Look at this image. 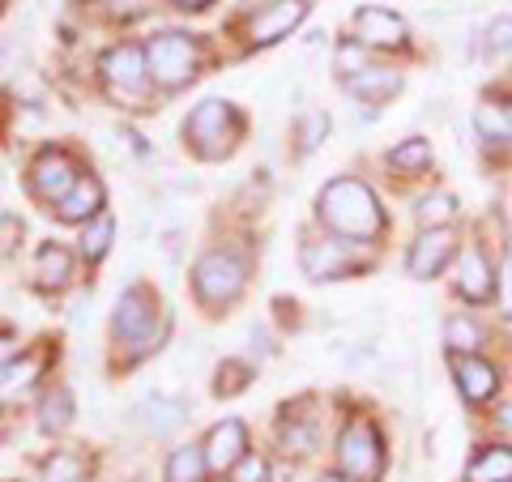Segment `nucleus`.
Instances as JSON below:
<instances>
[{"instance_id":"20e7f679","label":"nucleus","mask_w":512,"mask_h":482,"mask_svg":"<svg viewBox=\"0 0 512 482\" xmlns=\"http://www.w3.org/2000/svg\"><path fill=\"white\" fill-rule=\"evenodd\" d=\"M239 111L227 103V99H205L192 107V116L184 124V137L197 146L201 158H222L231 146H235V137H239Z\"/></svg>"},{"instance_id":"6e6552de","label":"nucleus","mask_w":512,"mask_h":482,"mask_svg":"<svg viewBox=\"0 0 512 482\" xmlns=\"http://www.w3.org/2000/svg\"><path fill=\"white\" fill-rule=\"evenodd\" d=\"M244 278H248V265L239 261L235 252H205L197 269H192V286H197V295L205 303H231L239 291H244Z\"/></svg>"},{"instance_id":"f8f14e48","label":"nucleus","mask_w":512,"mask_h":482,"mask_svg":"<svg viewBox=\"0 0 512 482\" xmlns=\"http://www.w3.org/2000/svg\"><path fill=\"white\" fill-rule=\"evenodd\" d=\"M303 18H308V5H303V0H274V5H265L248 22V39H252V47H269V43L291 35Z\"/></svg>"},{"instance_id":"39448f33","label":"nucleus","mask_w":512,"mask_h":482,"mask_svg":"<svg viewBox=\"0 0 512 482\" xmlns=\"http://www.w3.org/2000/svg\"><path fill=\"white\" fill-rule=\"evenodd\" d=\"M299 269L312 282H342L355 278L363 269L359 261V244L355 239H338V235H320V239H303L299 248Z\"/></svg>"},{"instance_id":"c756f323","label":"nucleus","mask_w":512,"mask_h":482,"mask_svg":"<svg viewBox=\"0 0 512 482\" xmlns=\"http://www.w3.org/2000/svg\"><path fill=\"white\" fill-rule=\"evenodd\" d=\"M282 444H286V453H312L316 448V427L308 419H299V414H291V419L282 423Z\"/></svg>"},{"instance_id":"f704fd0d","label":"nucleus","mask_w":512,"mask_h":482,"mask_svg":"<svg viewBox=\"0 0 512 482\" xmlns=\"http://www.w3.org/2000/svg\"><path fill=\"white\" fill-rule=\"evenodd\" d=\"M248 376H252V372H248L244 363H222V367H218V384H214V389L231 397V393H239V389H244V384H248Z\"/></svg>"},{"instance_id":"473e14b6","label":"nucleus","mask_w":512,"mask_h":482,"mask_svg":"<svg viewBox=\"0 0 512 482\" xmlns=\"http://www.w3.org/2000/svg\"><path fill=\"white\" fill-rule=\"evenodd\" d=\"M39 367H43V363H39L35 355H30V359H22V363L5 367V372H0V384H5V389H26V384L39 376Z\"/></svg>"},{"instance_id":"6ab92c4d","label":"nucleus","mask_w":512,"mask_h":482,"mask_svg":"<svg viewBox=\"0 0 512 482\" xmlns=\"http://www.w3.org/2000/svg\"><path fill=\"white\" fill-rule=\"evenodd\" d=\"M470 124L483 146L491 150H512V107L495 103V99H483L474 111H470Z\"/></svg>"},{"instance_id":"4c0bfd02","label":"nucleus","mask_w":512,"mask_h":482,"mask_svg":"<svg viewBox=\"0 0 512 482\" xmlns=\"http://www.w3.org/2000/svg\"><path fill=\"white\" fill-rule=\"evenodd\" d=\"M495 427H500V431H512V401H504V406L495 401Z\"/></svg>"},{"instance_id":"4be33fe9","label":"nucleus","mask_w":512,"mask_h":482,"mask_svg":"<svg viewBox=\"0 0 512 482\" xmlns=\"http://www.w3.org/2000/svg\"><path fill=\"white\" fill-rule=\"evenodd\" d=\"M431 158H436V150H431L427 137H406L389 150V167L402 171V175H423L431 167Z\"/></svg>"},{"instance_id":"ea45409f","label":"nucleus","mask_w":512,"mask_h":482,"mask_svg":"<svg viewBox=\"0 0 512 482\" xmlns=\"http://www.w3.org/2000/svg\"><path fill=\"white\" fill-rule=\"evenodd\" d=\"M175 5H180V9H205L210 0H175Z\"/></svg>"},{"instance_id":"1a4fd4ad","label":"nucleus","mask_w":512,"mask_h":482,"mask_svg":"<svg viewBox=\"0 0 512 482\" xmlns=\"http://www.w3.org/2000/svg\"><path fill=\"white\" fill-rule=\"evenodd\" d=\"M146 64H150V77L158 86L175 90V86L192 82V73H197V43H192L188 35H175V30H167V35L150 39Z\"/></svg>"},{"instance_id":"2f4dec72","label":"nucleus","mask_w":512,"mask_h":482,"mask_svg":"<svg viewBox=\"0 0 512 482\" xmlns=\"http://www.w3.org/2000/svg\"><path fill=\"white\" fill-rule=\"evenodd\" d=\"M367 52H372V47H363L359 39H342L338 43V52H333V69L342 73V82L346 77H355L359 69H367Z\"/></svg>"},{"instance_id":"c9c22d12","label":"nucleus","mask_w":512,"mask_h":482,"mask_svg":"<svg viewBox=\"0 0 512 482\" xmlns=\"http://www.w3.org/2000/svg\"><path fill=\"white\" fill-rule=\"evenodd\" d=\"M231 482H269V461L256 457V453H248V457L231 470Z\"/></svg>"},{"instance_id":"a878e982","label":"nucleus","mask_w":512,"mask_h":482,"mask_svg":"<svg viewBox=\"0 0 512 482\" xmlns=\"http://www.w3.org/2000/svg\"><path fill=\"white\" fill-rule=\"evenodd\" d=\"M478 52H483L487 60L512 52V9L508 13H495V18L483 30H478Z\"/></svg>"},{"instance_id":"393cba45","label":"nucleus","mask_w":512,"mask_h":482,"mask_svg":"<svg viewBox=\"0 0 512 482\" xmlns=\"http://www.w3.org/2000/svg\"><path fill=\"white\" fill-rule=\"evenodd\" d=\"M69 278H73V256H69V248L47 244L39 252V282L52 286V291H60V286H69Z\"/></svg>"},{"instance_id":"412c9836","label":"nucleus","mask_w":512,"mask_h":482,"mask_svg":"<svg viewBox=\"0 0 512 482\" xmlns=\"http://www.w3.org/2000/svg\"><path fill=\"white\" fill-rule=\"evenodd\" d=\"M457 218H461V201H457L453 188H431L414 201V222H419V231L457 227Z\"/></svg>"},{"instance_id":"72a5a7b5","label":"nucleus","mask_w":512,"mask_h":482,"mask_svg":"<svg viewBox=\"0 0 512 482\" xmlns=\"http://www.w3.org/2000/svg\"><path fill=\"white\" fill-rule=\"evenodd\" d=\"M495 312L500 320H512V256L500 261V286H495Z\"/></svg>"},{"instance_id":"ddd939ff","label":"nucleus","mask_w":512,"mask_h":482,"mask_svg":"<svg viewBox=\"0 0 512 482\" xmlns=\"http://www.w3.org/2000/svg\"><path fill=\"white\" fill-rule=\"evenodd\" d=\"M342 86H346L350 99H359L367 107H380V103H393L397 94H402L406 77L397 69H389V64H367V69H359L355 77H346Z\"/></svg>"},{"instance_id":"e433bc0d","label":"nucleus","mask_w":512,"mask_h":482,"mask_svg":"<svg viewBox=\"0 0 512 482\" xmlns=\"http://www.w3.org/2000/svg\"><path fill=\"white\" fill-rule=\"evenodd\" d=\"M99 5H107L111 13H120V18H133V13H141L150 0H99Z\"/></svg>"},{"instance_id":"a211bd4d","label":"nucleus","mask_w":512,"mask_h":482,"mask_svg":"<svg viewBox=\"0 0 512 482\" xmlns=\"http://www.w3.org/2000/svg\"><path fill=\"white\" fill-rule=\"evenodd\" d=\"M103 201H107L103 184L94 180V175H82V180H77V184L56 201V218H60V222H90V218L103 214Z\"/></svg>"},{"instance_id":"7c9ffc66","label":"nucleus","mask_w":512,"mask_h":482,"mask_svg":"<svg viewBox=\"0 0 512 482\" xmlns=\"http://www.w3.org/2000/svg\"><path fill=\"white\" fill-rule=\"evenodd\" d=\"M43 482H86V461L73 453H56L43 465Z\"/></svg>"},{"instance_id":"a19ab883","label":"nucleus","mask_w":512,"mask_h":482,"mask_svg":"<svg viewBox=\"0 0 512 482\" xmlns=\"http://www.w3.org/2000/svg\"><path fill=\"white\" fill-rule=\"evenodd\" d=\"M316 482H350V478H346V474H338V470H333V474H320Z\"/></svg>"},{"instance_id":"4468645a","label":"nucleus","mask_w":512,"mask_h":482,"mask_svg":"<svg viewBox=\"0 0 512 482\" xmlns=\"http://www.w3.org/2000/svg\"><path fill=\"white\" fill-rule=\"evenodd\" d=\"M77 180H82V175H77V163L64 150H43L35 158V167H30V184H35V192L43 201H60Z\"/></svg>"},{"instance_id":"0eeeda50","label":"nucleus","mask_w":512,"mask_h":482,"mask_svg":"<svg viewBox=\"0 0 512 482\" xmlns=\"http://www.w3.org/2000/svg\"><path fill=\"white\" fill-rule=\"evenodd\" d=\"M461 244H466V239H461L457 227L419 231V235L410 239V248H406V273H410V278H419V282L440 278L444 269H453Z\"/></svg>"},{"instance_id":"f3484780","label":"nucleus","mask_w":512,"mask_h":482,"mask_svg":"<svg viewBox=\"0 0 512 482\" xmlns=\"http://www.w3.org/2000/svg\"><path fill=\"white\" fill-rule=\"evenodd\" d=\"M103 77H107V86L111 90H141L146 86V77H150V64H146V52L133 43H120V47H111V52L103 56Z\"/></svg>"},{"instance_id":"dca6fc26","label":"nucleus","mask_w":512,"mask_h":482,"mask_svg":"<svg viewBox=\"0 0 512 482\" xmlns=\"http://www.w3.org/2000/svg\"><path fill=\"white\" fill-rule=\"evenodd\" d=\"M461 482H512V440H483L470 453Z\"/></svg>"},{"instance_id":"aec40b11","label":"nucleus","mask_w":512,"mask_h":482,"mask_svg":"<svg viewBox=\"0 0 512 482\" xmlns=\"http://www.w3.org/2000/svg\"><path fill=\"white\" fill-rule=\"evenodd\" d=\"M487 325L474 312H453L444 320V350L448 355H483L487 346Z\"/></svg>"},{"instance_id":"bb28decb","label":"nucleus","mask_w":512,"mask_h":482,"mask_svg":"<svg viewBox=\"0 0 512 482\" xmlns=\"http://www.w3.org/2000/svg\"><path fill=\"white\" fill-rule=\"evenodd\" d=\"M69 423H73V397H69V389H52L39 406V427L43 431H64Z\"/></svg>"},{"instance_id":"f257e3e1","label":"nucleus","mask_w":512,"mask_h":482,"mask_svg":"<svg viewBox=\"0 0 512 482\" xmlns=\"http://www.w3.org/2000/svg\"><path fill=\"white\" fill-rule=\"evenodd\" d=\"M316 222L329 235L355 239V244H376L384 227H389L376 188L359 180V175H333V180L316 192Z\"/></svg>"},{"instance_id":"58836bf2","label":"nucleus","mask_w":512,"mask_h":482,"mask_svg":"<svg viewBox=\"0 0 512 482\" xmlns=\"http://www.w3.org/2000/svg\"><path fill=\"white\" fill-rule=\"evenodd\" d=\"M13 350H18L13 346V337H0V372H5V363L13 359Z\"/></svg>"},{"instance_id":"7ed1b4c3","label":"nucleus","mask_w":512,"mask_h":482,"mask_svg":"<svg viewBox=\"0 0 512 482\" xmlns=\"http://www.w3.org/2000/svg\"><path fill=\"white\" fill-rule=\"evenodd\" d=\"M495 286H500V261L487 252L483 239H466L453 261V295L466 308H495Z\"/></svg>"},{"instance_id":"5701e85b","label":"nucleus","mask_w":512,"mask_h":482,"mask_svg":"<svg viewBox=\"0 0 512 482\" xmlns=\"http://www.w3.org/2000/svg\"><path fill=\"white\" fill-rule=\"evenodd\" d=\"M141 414V423H146L154 436H167V431H175L184 419H188V406L184 401H167V397H154V401H146V406L137 410Z\"/></svg>"},{"instance_id":"b1692460","label":"nucleus","mask_w":512,"mask_h":482,"mask_svg":"<svg viewBox=\"0 0 512 482\" xmlns=\"http://www.w3.org/2000/svg\"><path fill=\"white\" fill-rule=\"evenodd\" d=\"M205 470H210V461H205V448H175L167 457V482H205Z\"/></svg>"},{"instance_id":"9b49d317","label":"nucleus","mask_w":512,"mask_h":482,"mask_svg":"<svg viewBox=\"0 0 512 482\" xmlns=\"http://www.w3.org/2000/svg\"><path fill=\"white\" fill-rule=\"evenodd\" d=\"M355 39L372 52H406L410 47V26L402 13L384 9V5H363L355 13Z\"/></svg>"},{"instance_id":"c85d7f7f","label":"nucleus","mask_w":512,"mask_h":482,"mask_svg":"<svg viewBox=\"0 0 512 482\" xmlns=\"http://www.w3.org/2000/svg\"><path fill=\"white\" fill-rule=\"evenodd\" d=\"M329 128H333V120L325 116V111H303V120H299V133H295V141H299V158H308L320 141L329 137Z\"/></svg>"},{"instance_id":"423d86ee","label":"nucleus","mask_w":512,"mask_h":482,"mask_svg":"<svg viewBox=\"0 0 512 482\" xmlns=\"http://www.w3.org/2000/svg\"><path fill=\"white\" fill-rule=\"evenodd\" d=\"M448 372L470 410H487L504 397V367L487 355H448Z\"/></svg>"},{"instance_id":"9d476101","label":"nucleus","mask_w":512,"mask_h":482,"mask_svg":"<svg viewBox=\"0 0 512 482\" xmlns=\"http://www.w3.org/2000/svg\"><path fill=\"white\" fill-rule=\"evenodd\" d=\"M154 325H158V299H154V291H146V286H128V291L120 295V303H116V320H111L116 337L141 350L154 337Z\"/></svg>"},{"instance_id":"cd10ccee","label":"nucleus","mask_w":512,"mask_h":482,"mask_svg":"<svg viewBox=\"0 0 512 482\" xmlns=\"http://www.w3.org/2000/svg\"><path fill=\"white\" fill-rule=\"evenodd\" d=\"M111 235H116V222H111L107 214L90 218V227L82 231V256L86 261H103L107 248H111Z\"/></svg>"},{"instance_id":"f03ea898","label":"nucleus","mask_w":512,"mask_h":482,"mask_svg":"<svg viewBox=\"0 0 512 482\" xmlns=\"http://www.w3.org/2000/svg\"><path fill=\"white\" fill-rule=\"evenodd\" d=\"M333 457H338V474H346L350 482H380L389 453H384V436L376 419H367V414L346 419L338 440H333Z\"/></svg>"},{"instance_id":"2eb2a0df","label":"nucleus","mask_w":512,"mask_h":482,"mask_svg":"<svg viewBox=\"0 0 512 482\" xmlns=\"http://www.w3.org/2000/svg\"><path fill=\"white\" fill-rule=\"evenodd\" d=\"M244 457H248V427L239 419H222L210 431V440H205V461H210V470L231 474Z\"/></svg>"}]
</instances>
